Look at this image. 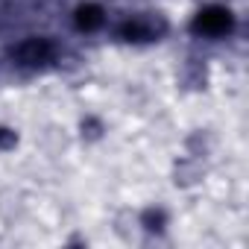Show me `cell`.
I'll list each match as a JSON object with an SVG mask.
<instances>
[{"mask_svg":"<svg viewBox=\"0 0 249 249\" xmlns=\"http://www.w3.org/2000/svg\"><path fill=\"white\" fill-rule=\"evenodd\" d=\"M196 27L205 30V33H220V30L229 27V15H223V12H205V15L196 21Z\"/></svg>","mask_w":249,"mask_h":249,"instance_id":"obj_1","label":"cell"},{"mask_svg":"<svg viewBox=\"0 0 249 249\" xmlns=\"http://www.w3.org/2000/svg\"><path fill=\"white\" fill-rule=\"evenodd\" d=\"M47 53H50V47H47L44 41H30V44L21 47V59H24V62H41Z\"/></svg>","mask_w":249,"mask_h":249,"instance_id":"obj_2","label":"cell"}]
</instances>
